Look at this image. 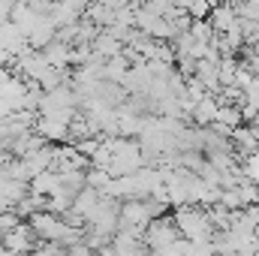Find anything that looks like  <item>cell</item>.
<instances>
[{
    "label": "cell",
    "instance_id": "cell-1",
    "mask_svg": "<svg viewBox=\"0 0 259 256\" xmlns=\"http://www.w3.org/2000/svg\"><path fill=\"white\" fill-rule=\"evenodd\" d=\"M0 238H3V247H6L9 253H21V256L33 253V247L39 244V238H36V232L30 229V223H21V220H18L9 232H3Z\"/></svg>",
    "mask_w": 259,
    "mask_h": 256
},
{
    "label": "cell",
    "instance_id": "cell-2",
    "mask_svg": "<svg viewBox=\"0 0 259 256\" xmlns=\"http://www.w3.org/2000/svg\"><path fill=\"white\" fill-rule=\"evenodd\" d=\"M217 109H220V103L214 100V94H205L202 100H196V106H193V112H190V118H193L196 124L208 127V124L217 118Z\"/></svg>",
    "mask_w": 259,
    "mask_h": 256
},
{
    "label": "cell",
    "instance_id": "cell-3",
    "mask_svg": "<svg viewBox=\"0 0 259 256\" xmlns=\"http://www.w3.org/2000/svg\"><path fill=\"white\" fill-rule=\"evenodd\" d=\"M64 256H97V250H91L84 241H75V244L64 247Z\"/></svg>",
    "mask_w": 259,
    "mask_h": 256
},
{
    "label": "cell",
    "instance_id": "cell-4",
    "mask_svg": "<svg viewBox=\"0 0 259 256\" xmlns=\"http://www.w3.org/2000/svg\"><path fill=\"white\" fill-rule=\"evenodd\" d=\"M205 3H208V6H211V9H214V6H223V3H226V0H205Z\"/></svg>",
    "mask_w": 259,
    "mask_h": 256
}]
</instances>
